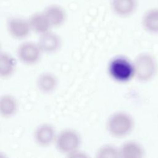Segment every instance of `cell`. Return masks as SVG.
<instances>
[{"label": "cell", "mask_w": 158, "mask_h": 158, "mask_svg": "<svg viewBox=\"0 0 158 158\" xmlns=\"http://www.w3.org/2000/svg\"><path fill=\"white\" fill-rule=\"evenodd\" d=\"M133 65L134 77L141 83L151 81L154 78L158 70L156 59L148 52L139 54L133 62Z\"/></svg>", "instance_id": "1"}, {"label": "cell", "mask_w": 158, "mask_h": 158, "mask_svg": "<svg viewBox=\"0 0 158 158\" xmlns=\"http://www.w3.org/2000/svg\"><path fill=\"white\" fill-rule=\"evenodd\" d=\"M134 127L133 117L127 112L117 111L112 114L106 122V130L114 138H123L129 135Z\"/></svg>", "instance_id": "2"}, {"label": "cell", "mask_w": 158, "mask_h": 158, "mask_svg": "<svg viewBox=\"0 0 158 158\" xmlns=\"http://www.w3.org/2000/svg\"><path fill=\"white\" fill-rule=\"evenodd\" d=\"M108 72L111 78L118 82H127L134 77L133 62L123 56L115 57L110 61Z\"/></svg>", "instance_id": "3"}, {"label": "cell", "mask_w": 158, "mask_h": 158, "mask_svg": "<svg viewBox=\"0 0 158 158\" xmlns=\"http://www.w3.org/2000/svg\"><path fill=\"white\" fill-rule=\"evenodd\" d=\"M54 142L59 152L69 156L79 149L81 140L78 131L72 128H65L56 135Z\"/></svg>", "instance_id": "4"}, {"label": "cell", "mask_w": 158, "mask_h": 158, "mask_svg": "<svg viewBox=\"0 0 158 158\" xmlns=\"http://www.w3.org/2000/svg\"><path fill=\"white\" fill-rule=\"evenodd\" d=\"M41 51L38 44L32 42H24L17 49L19 59L24 64H34L40 58Z\"/></svg>", "instance_id": "5"}, {"label": "cell", "mask_w": 158, "mask_h": 158, "mask_svg": "<svg viewBox=\"0 0 158 158\" xmlns=\"http://www.w3.org/2000/svg\"><path fill=\"white\" fill-rule=\"evenodd\" d=\"M7 27L10 35L17 39L27 37L31 30L28 20L18 17L9 18Z\"/></svg>", "instance_id": "6"}, {"label": "cell", "mask_w": 158, "mask_h": 158, "mask_svg": "<svg viewBox=\"0 0 158 158\" xmlns=\"http://www.w3.org/2000/svg\"><path fill=\"white\" fill-rule=\"evenodd\" d=\"M38 46L41 52L51 54L57 51L61 46V39L56 33L50 30L40 35Z\"/></svg>", "instance_id": "7"}, {"label": "cell", "mask_w": 158, "mask_h": 158, "mask_svg": "<svg viewBox=\"0 0 158 158\" xmlns=\"http://www.w3.org/2000/svg\"><path fill=\"white\" fill-rule=\"evenodd\" d=\"M56 130L52 125L49 123H43L39 125L34 133L36 143L41 146H48L52 143L56 137Z\"/></svg>", "instance_id": "8"}, {"label": "cell", "mask_w": 158, "mask_h": 158, "mask_svg": "<svg viewBox=\"0 0 158 158\" xmlns=\"http://www.w3.org/2000/svg\"><path fill=\"white\" fill-rule=\"evenodd\" d=\"M110 8L113 13L120 17L131 15L138 7L137 0H110Z\"/></svg>", "instance_id": "9"}, {"label": "cell", "mask_w": 158, "mask_h": 158, "mask_svg": "<svg viewBox=\"0 0 158 158\" xmlns=\"http://www.w3.org/2000/svg\"><path fill=\"white\" fill-rule=\"evenodd\" d=\"M43 13L48 19L51 27L62 25L65 22L67 14L65 9L60 5L53 4L47 6Z\"/></svg>", "instance_id": "10"}, {"label": "cell", "mask_w": 158, "mask_h": 158, "mask_svg": "<svg viewBox=\"0 0 158 158\" xmlns=\"http://www.w3.org/2000/svg\"><path fill=\"white\" fill-rule=\"evenodd\" d=\"M118 149L120 157L122 158H142L144 156L143 147L136 141H125Z\"/></svg>", "instance_id": "11"}, {"label": "cell", "mask_w": 158, "mask_h": 158, "mask_svg": "<svg viewBox=\"0 0 158 158\" xmlns=\"http://www.w3.org/2000/svg\"><path fill=\"white\" fill-rule=\"evenodd\" d=\"M141 24L144 30L152 35L158 34V7L147 10L143 14Z\"/></svg>", "instance_id": "12"}, {"label": "cell", "mask_w": 158, "mask_h": 158, "mask_svg": "<svg viewBox=\"0 0 158 158\" xmlns=\"http://www.w3.org/2000/svg\"><path fill=\"white\" fill-rule=\"evenodd\" d=\"M57 84V77L49 72H44L40 74L36 80L38 89L44 94H49L53 92L56 89Z\"/></svg>", "instance_id": "13"}, {"label": "cell", "mask_w": 158, "mask_h": 158, "mask_svg": "<svg viewBox=\"0 0 158 158\" xmlns=\"http://www.w3.org/2000/svg\"><path fill=\"white\" fill-rule=\"evenodd\" d=\"M28 21L31 29L40 35L49 31L51 28L43 12L34 13L30 16Z\"/></svg>", "instance_id": "14"}, {"label": "cell", "mask_w": 158, "mask_h": 158, "mask_svg": "<svg viewBox=\"0 0 158 158\" xmlns=\"http://www.w3.org/2000/svg\"><path fill=\"white\" fill-rule=\"evenodd\" d=\"M17 109L16 99L11 95L4 94L0 96V115L9 117L14 115Z\"/></svg>", "instance_id": "15"}, {"label": "cell", "mask_w": 158, "mask_h": 158, "mask_svg": "<svg viewBox=\"0 0 158 158\" xmlns=\"http://www.w3.org/2000/svg\"><path fill=\"white\" fill-rule=\"evenodd\" d=\"M15 60L9 54L0 52V77H9L14 71Z\"/></svg>", "instance_id": "16"}, {"label": "cell", "mask_w": 158, "mask_h": 158, "mask_svg": "<svg viewBox=\"0 0 158 158\" xmlns=\"http://www.w3.org/2000/svg\"><path fill=\"white\" fill-rule=\"evenodd\" d=\"M96 157L99 158L120 157L119 149L111 144L103 145L98 150Z\"/></svg>", "instance_id": "17"}, {"label": "cell", "mask_w": 158, "mask_h": 158, "mask_svg": "<svg viewBox=\"0 0 158 158\" xmlns=\"http://www.w3.org/2000/svg\"><path fill=\"white\" fill-rule=\"evenodd\" d=\"M0 52H1V46H0Z\"/></svg>", "instance_id": "18"}]
</instances>
